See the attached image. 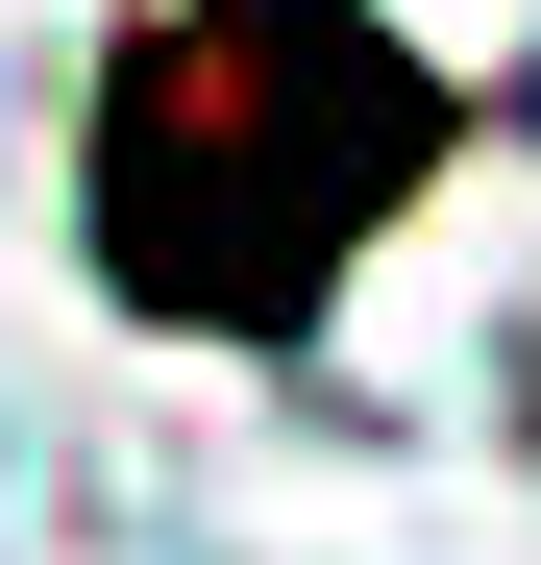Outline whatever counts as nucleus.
I'll use <instances>...</instances> for the list:
<instances>
[{"label":"nucleus","mask_w":541,"mask_h":565,"mask_svg":"<svg viewBox=\"0 0 541 565\" xmlns=\"http://www.w3.org/2000/svg\"><path fill=\"white\" fill-rule=\"evenodd\" d=\"M124 148H246V222H222L198 320H296L320 270L394 222V172L443 148V99L394 74L370 0H198V25L124 74Z\"/></svg>","instance_id":"1"}]
</instances>
